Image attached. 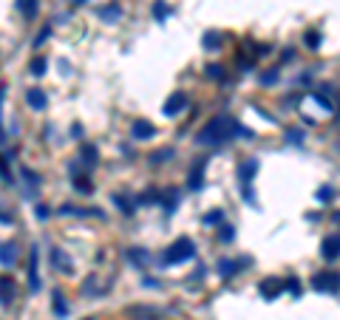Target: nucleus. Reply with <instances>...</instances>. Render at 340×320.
I'll return each instance as SVG.
<instances>
[{
    "label": "nucleus",
    "mask_w": 340,
    "mask_h": 320,
    "mask_svg": "<svg viewBox=\"0 0 340 320\" xmlns=\"http://www.w3.org/2000/svg\"><path fill=\"white\" fill-rule=\"evenodd\" d=\"M74 3H85V0H74Z\"/></svg>",
    "instance_id": "obj_37"
},
{
    "label": "nucleus",
    "mask_w": 340,
    "mask_h": 320,
    "mask_svg": "<svg viewBox=\"0 0 340 320\" xmlns=\"http://www.w3.org/2000/svg\"><path fill=\"white\" fill-rule=\"evenodd\" d=\"M218 43H221V37L218 34H213V31L204 34V48H218Z\"/></svg>",
    "instance_id": "obj_21"
},
{
    "label": "nucleus",
    "mask_w": 340,
    "mask_h": 320,
    "mask_svg": "<svg viewBox=\"0 0 340 320\" xmlns=\"http://www.w3.org/2000/svg\"><path fill=\"white\" fill-rule=\"evenodd\" d=\"M153 14H156V20H165V17H167V6L162 3V0H159L156 6H153Z\"/></svg>",
    "instance_id": "obj_26"
},
{
    "label": "nucleus",
    "mask_w": 340,
    "mask_h": 320,
    "mask_svg": "<svg viewBox=\"0 0 340 320\" xmlns=\"http://www.w3.org/2000/svg\"><path fill=\"white\" fill-rule=\"evenodd\" d=\"M275 79H278V68L267 71V74H264V77H261V82H264V85H270V82H275Z\"/></svg>",
    "instance_id": "obj_28"
},
{
    "label": "nucleus",
    "mask_w": 340,
    "mask_h": 320,
    "mask_svg": "<svg viewBox=\"0 0 340 320\" xmlns=\"http://www.w3.org/2000/svg\"><path fill=\"white\" fill-rule=\"evenodd\" d=\"M184 108H187V94L184 91H173L170 99L165 102V116H179Z\"/></svg>",
    "instance_id": "obj_5"
},
{
    "label": "nucleus",
    "mask_w": 340,
    "mask_h": 320,
    "mask_svg": "<svg viewBox=\"0 0 340 320\" xmlns=\"http://www.w3.org/2000/svg\"><path fill=\"white\" fill-rule=\"evenodd\" d=\"M113 201H116V207L122 210V213H133V207H131V201H125L122 196H113Z\"/></svg>",
    "instance_id": "obj_25"
},
{
    "label": "nucleus",
    "mask_w": 340,
    "mask_h": 320,
    "mask_svg": "<svg viewBox=\"0 0 340 320\" xmlns=\"http://www.w3.org/2000/svg\"><path fill=\"white\" fill-rule=\"evenodd\" d=\"M82 153H85V162H88V165H94V162H96V147H94V145H88Z\"/></svg>",
    "instance_id": "obj_27"
},
{
    "label": "nucleus",
    "mask_w": 340,
    "mask_h": 320,
    "mask_svg": "<svg viewBox=\"0 0 340 320\" xmlns=\"http://www.w3.org/2000/svg\"><path fill=\"white\" fill-rule=\"evenodd\" d=\"M74 187H77L79 193H85V196H88V193H91V190H94L91 184H85V179H77V182H74Z\"/></svg>",
    "instance_id": "obj_29"
},
{
    "label": "nucleus",
    "mask_w": 340,
    "mask_h": 320,
    "mask_svg": "<svg viewBox=\"0 0 340 320\" xmlns=\"http://www.w3.org/2000/svg\"><path fill=\"white\" fill-rule=\"evenodd\" d=\"M193 255H196V244H193L190 238H179L176 244H170V247H167V252L162 255V264H167V267H173V264H184V261H190Z\"/></svg>",
    "instance_id": "obj_2"
},
{
    "label": "nucleus",
    "mask_w": 340,
    "mask_h": 320,
    "mask_svg": "<svg viewBox=\"0 0 340 320\" xmlns=\"http://www.w3.org/2000/svg\"><path fill=\"white\" fill-rule=\"evenodd\" d=\"M218 269H221V278H233L236 275V269H238V264L236 261H221V267Z\"/></svg>",
    "instance_id": "obj_18"
},
{
    "label": "nucleus",
    "mask_w": 340,
    "mask_h": 320,
    "mask_svg": "<svg viewBox=\"0 0 340 320\" xmlns=\"http://www.w3.org/2000/svg\"><path fill=\"white\" fill-rule=\"evenodd\" d=\"M128 258H131L133 264H148L150 255H148L145 250H139V247H133V250H128Z\"/></svg>",
    "instance_id": "obj_16"
},
{
    "label": "nucleus",
    "mask_w": 340,
    "mask_h": 320,
    "mask_svg": "<svg viewBox=\"0 0 340 320\" xmlns=\"http://www.w3.org/2000/svg\"><path fill=\"white\" fill-rule=\"evenodd\" d=\"M167 156H173V150H159V153H153V162L159 165V162H165Z\"/></svg>",
    "instance_id": "obj_31"
},
{
    "label": "nucleus",
    "mask_w": 340,
    "mask_h": 320,
    "mask_svg": "<svg viewBox=\"0 0 340 320\" xmlns=\"http://www.w3.org/2000/svg\"><path fill=\"white\" fill-rule=\"evenodd\" d=\"M119 14H122V9H119L116 3L105 6V9H99V17H102V20H119Z\"/></svg>",
    "instance_id": "obj_15"
},
{
    "label": "nucleus",
    "mask_w": 340,
    "mask_h": 320,
    "mask_svg": "<svg viewBox=\"0 0 340 320\" xmlns=\"http://www.w3.org/2000/svg\"><path fill=\"white\" fill-rule=\"evenodd\" d=\"M153 133H156V128H153V125H150L148 119H136V122L131 125V136H133V139H139V142L150 139Z\"/></svg>",
    "instance_id": "obj_7"
},
{
    "label": "nucleus",
    "mask_w": 340,
    "mask_h": 320,
    "mask_svg": "<svg viewBox=\"0 0 340 320\" xmlns=\"http://www.w3.org/2000/svg\"><path fill=\"white\" fill-rule=\"evenodd\" d=\"M17 9L26 20H31L37 14V0H17Z\"/></svg>",
    "instance_id": "obj_14"
},
{
    "label": "nucleus",
    "mask_w": 340,
    "mask_h": 320,
    "mask_svg": "<svg viewBox=\"0 0 340 320\" xmlns=\"http://www.w3.org/2000/svg\"><path fill=\"white\" fill-rule=\"evenodd\" d=\"M28 71H31L34 77H43V74H45V60H43V57H37V60H31Z\"/></svg>",
    "instance_id": "obj_19"
},
{
    "label": "nucleus",
    "mask_w": 340,
    "mask_h": 320,
    "mask_svg": "<svg viewBox=\"0 0 340 320\" xmlns=\"http://www.w3.org/2000/svg\"><path fill=\"white\" fill-rule=\"evenodd\" d=\"M306 43H309V48H321V34H318V31H309V34H306Z\"/></svg>",
    "instance_id": "obj_24"
},
{
    "label": "nucleus",
    "mask_w": 340,
    "mask_h": 320,
    "mask_svg": "<svg viewBox=\"0 0 340 320\" xmlns=\"http://www.w3.org/2000/svg\"><path fill=\"white\" fill-rule=\"evenodd\" d=\"M54 312H57L60 318H65V315H68V303H65V298H62V295H54Z\"/></svg>",
    "instance_id": "obj_17"
},
{
    "label": "nucleus",
    "mask_w": 340,
    "mask_h": 320,
    "mask_svg": "<svg viewBox=\"0 0 340 320\" xmlns=\"http://www.w3.org/2000/svg\"><path fill=\"white\" fill-rule=\"evenodd\" d=\"M318 199H321V201L332 199V190H329V187H321V190H318Z\"/></svg>",
    "instance_id": "obj_33"
},
{
    "label": "nucleus",
    "mask_w": 340,
    "mask_h": 320,
    "mask_svg": "<svg viewBox=\"0 0 340 320\" xmlns=\"http://www.w3.org/2000/svg\"><path fill=\"white\" fill-rule=\"evenodd\" d=\"M204 167H207V159H199L196 167L190 170V179H187V187H190V190H201V187H204Z\"/></svg>",
    "instance_id": "obj_6"
},
{
    "label": "nucleus",
    "mask_w": 340,
    "mask_h": 320,
    "mask_svg": "<svg viewBox=\"0 0 340 320\" xmlns=\"http://www.w3.org/2000/svg\"><path fill=\"white\" fill-rule=\"evenodd\" d=\"M17 247H14V244H3V247H0V264H3V267H14V264H17Z\"/></svg>",
    "instance_id": "obj_11"
},
{
    "label": "nucleus",
    "mask_w": 340,
    "mask_h": 320,
    "mask_svg": "<svg viewBox=\"0 0 340 320\" xmlns=\"http://www.w3.org/2000/svg\"><path fill=\"white\" fill-rule=\"evenodd\" d=\"M340 255V235H332L323 241V258L326 261H335Z\"/></svg>",
    "instance_id": "obj_12"
},
{
    "label": "nucleus",
    "mask_w": 340,
    "mask_h": 320,
    "mask_svg": "<svg viewBox=\"0 0 340 320\" xmlns=\"http://www.w3.org/2000/svg\"><path fill=\"white\" fill-rule=\"evenodd\" d=\"M233 235H236V230H233V227L221 224V230H218V238H221V241H233Z\"/></svg>",
    "instance_id": "obj_22"
},
{
    "label": "nucleus",
    "mask_w": 340,
    "mask_h": 320,
    "mask_svg": "<svg viewBox=\"0 0 340 320\" xmlns=\"http://www.w3.org/2000/svg\"><path fill=\"white\" fill-rule=\"evenodd\" d=\"M221 218H224V213H221V210H213V213H207V216H204V224L213 227V224H218Z\"/></svg>",
    "instance_id": "obj_20"
},
{
    "label": "nucleus",
    "mask_w": 340,
    "mask_h": 320,
    "mask_svg": "<svg viewBox=\"0 0 340 320\" xmlns=\"http://www.w3.org/2000/svg\"><path fill=\"white\" fill-rule=\"evenodd\" d=\"M11 301H14V281L9 275H0V303L9 306Z\"/></svg>",
    "instance_id": "obj_10"
},
{
    "label": "nucleus",
    "mask_w": 340,
    "mask_h": 320,
    "mask_svg": "<svg viewBox=\"0 0 340 320\" xmlns=\"http://www.w3.org/2000/svg\"><path fill=\"white\" fill-rule=\"evenodd\" d=\"M255 173H258V162L255 159H247V162H241L238 165V182H241V187H244V199L253 201V190H250V184H253Z\"/></svg>",
    "instance_id": "obj_3"
},
{
    "label": "nucleus",
    "mask_w": 340,
    "mask_h": 320,
    "mask_svg": "<svg viewBox=\"0 0 340 320\" xmlns=\"http://www.w3.org/2000/svg\"><path fill=\"white\" fill-rule=\"evenodd\" d=\"M28 286L31 289H40V275H37V250H31V264H28Z\"/></svg>",
    "instance_id": "obj_13"
},
{
    "label": "nucleus",
    "mask_w": 340,
    "mask_h": 320,
    "mask_svg": "<svg viewBox=\"0 0 340 320\" xmlns=\"http://www.w3.org/2000/svg\"><path fill=\"white\" fill-rule=\"evenodd\" d=\"M0 176H3V179H6V165H3V162H0Z\"/></svg>",
    "instance_id": "obj_36"
},
{
    "label": "nucleus",
    "mask_w": 340,
    "mask_h": 320,
    "mask_svg": "<svg viewBox=\"0 0 340 320\" xmlns=\"http://www.w3.org/2000/svg\"><path fill=\"white\" fill-rule=\"evenodd\" d=\"M289 142L298 145V142H301V130H289Z\"/></svg>",
    "instance_id": "obj_34"
},
{
    "label": "nucleus",
    "mask_w": 340,
    "mask_h": 320,
    "mask_svg": "<svg viewBox=\"0 0 340 320\" xmlns=\"http://www.w3.org/2000/svg\"><path fill=\"white\" fill-rule=\"evenodd\" d=\"M26 102L34 108V111H45V105H48V96H45L43 88H28L26 91Z\"/></svg>",
    "instance_id": "obj_8"
},
{
    "label": "nucleus",
    "mask_w": 340,
    "mask_h": 320,
    "mask_svg": "<svg viewBox=\"0 0 340 320\" xmlns=\"http://www.w3.org/2000/svg\"><path fill=\"white\" fill-rule=\"evenodd\" d=\"M258 292H261L267 301H272V298H278V295L284 292V284H281V281H275V278H267V281H261V284H258Z\"/></svg>",
    "instance_id": "obj_9"
},
{
    "label": "nucleus",
    "mask_w": 340,
    "mask_h": 320,
    "mask_svg": "<svg viewBox=\"0 0 340 320\" xmlns=\"http://www.w3.org/2000/svg\"><path fill=\"white\" fill-rule=\"evenodd\" d=\"M312 289H318V292H340V272H321V275H315Z\"/></svg>",
    "instance_id": "obj_4"
},
{
    "label": "nucleus",
    "mask_w": 340,
    "mask_h": 320,
    "mask_svg": "<svg viewBox=\"0 0 340 320\" xmlns=\"http://www.w3.org/2000/svg\"><path fill=\"white\" fill-rule=\"evenodd\" d=\"M207 77L210 79H221L224 77V68H221V65H207Z\"/></svg>",
    "instance_id": "obj_23"
},
{
    "label": "nucleus",
    "mask_w": 340,
    "mask_h": 320,
    "mask_svg": "<svg viewBox=\"0 0 340 320\" xmlns=\"http://www.w3.org/2000/svg\"><path fill=\"white\" fill-rule=\"evenodd\" d=\"M0 102H3V88H0ZM3 139L6 136H3V128H0V145H3Z\"/></svg>",
    "instance_id": "obj_35"
},
{
    "label": "nucleus",
    "mask_w": 340,
    "mask_h": 320,
    "mask_svg": "<svg viewBox=\"0 0 340 320\" xmlns=\"http://www.w3.org/2000/svg\"><path fill=\"white\" fill-rule=\"evenodd\" d=\"M48 34H51V26H45L43 31H40V37H37V40H34V45H40V43H43V40H45V37H48Z\"/></svg>",
    "instance_id": "obj_32"
},
{
    "label": "nucleus",
    "mask_w": 340,
    "mask_h": 320,
    "mask_svg": "<svg viewBox=\"0 0 340 320\" xmlns=\"http://www.w3.org/2000/svg\"><path fill=\"white\" fill-rule=\"evenodd\" d=\"M338 113H340V108H338Z\"/></svg>",
    "instance_id": "obj_38"
},
{
    "label": "nucleus",
    "mask_w": 340,
    "mask_h": 320,
    "mask_svg": "<svg viewBox=\"0 0 340 320\" xmlns=\"http://www.w3.org/2000/svg\"><path fill=\"white\" fill-rule=\"evenodd\" d=\"M287 284H289V292H292V295L298 298V295H301V284H298V278H289Z\"/></svg>",
    "instance_id": "obj_30"
},
{
    "label": "nucleus",
    "mask_w": 340,
    "mask_h": 320,
    "mask_svg": "<svg viewBox=\"0 0 340 320\" xmlns=\"http://www.w3.org/2000/svg\"><path fill=\"white\" fill-rule=\"evenodd\" d=\"M233 136L253 139V130L244 128V125H241V122H236L233 116L221 113V116L210 119L207 125H204V128L199 130L196 142H199V145H221V142H227V139H233Z\"/></svg>",
    "instance_id": "obj_1"
}]
</instances>
